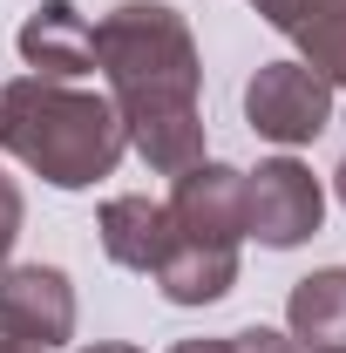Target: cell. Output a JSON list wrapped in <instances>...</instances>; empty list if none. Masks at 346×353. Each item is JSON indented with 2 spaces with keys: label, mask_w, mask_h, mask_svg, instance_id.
I'll list each match as a JSON object with an SVG mask.
<instances>
[{
  "label": "cell",
  "mask_w": 346,
  "mask_h": 353,
  "mask_svg": "<svg viewBox=\"0 0 346 353\" xmlns=\"http://www.w3.org/2000/svg\"><path fill=\"white\" fill-rule=\"evenodd\" d=\"M21 224H28V197H21V183L0 170V272L14 259V238H21Z\"/></svg>",
  "instance_id": "12"
},
{
  "label": "cell",
  "mask_w": 346,
  "mask_h": 353,
  "mask_svg": "<svg viewBox=\"0 0 346 353\" xmlns=\"http://www.w3.org/2000/svg\"><path fill=\"white\" fill-rule=\"evenodd\" d=\"M0 150L54 190H88V183L116 176L130 136H123V116L109 95L48 82V75H21L0 88Z\"/></svg>",
  "instance_id": "2"
},
{
  "label": "cell",
  "mask_w": 346,
  "mask_h": 353,
  "mask_svg": "<svg viewBox=\"0 0 346 353\" xmlns=\"http://www.w3.org/2000/svg\"><path fill=\"white\" fill-rule=\"evenodd\" d=\"M305 353H346V347H305Z\"/></svg>",
  "instance_id": "18"
},
{
  "label": "cell",
  "mask_w": 346,
  "mask_h": 353,
  "mask_svg": "<svg viewBox=\"0 0 346 353\" xmlns=\"http://www.w3.org/2000/svg\"><path fill=\"white\" fill-rule=\"evenodd\" d=\"M95 68L109 82V102L123 116L130 150L156 176H183L204 163V116H197V34L163 0H123L95 21Z\"/></svg>",
  "instance_id": "1"
},
{
  "label": "cell",
  "mask_w": 346,
  "mask_h": 353,
  "mask_svg": "<svg viewBox=\"0 0 346 353\" xmlns=\"http://www.w3.org/2000/svg\"><path fill=\"white\" fill-rule=\"evenodd\" d=\"M170 353H231V347H224V340H176Z\"/></svg>",
  "instance_id": "14"
},
{
  "label": "cell",
  "mask_w": 346,
  "mask_h": 353,
  "mask_svg": "<svg viewBox=\"0 0 346 353\" xmlns=\"http://www.w3.org/2000/svg\"><path fill=\"white\" fill-rule=\"evenodd\" d=\"M224 347L231 353H299V340L278 333V326H238V333H224Z\"/></svg>",
  "instance_id": "13"
},
{
  "label": "cell",
  "mask_w": 346,
  "mask_h": 353,
  "mask_svg": "<svg viewBox=\"0 0 346 353\" xmlns=\"http://www.w3.org/2000/svg\"><path fill=\"white\" fill-rule=\"evenodd\" d=\"M95 231H102V252L123 272H156L170 252V211L156 197H109Z\"/></svg>",
  "instance_id": "8"
},
{
  "label": "cell",
  "mask_w": 346,
  "mask_h": 353,
  "mask_svg": "<svg viewBox=\"0 0 346 353\" xmlns=\"http://www.w3.org/2000/svg\"><path fill=\"white\" fill-rule=\"evenodd\" d=\"M319 218H326V190L305 163L272 157L258 170H245V238H258L272 252H292L319 231Z\"/></svg>",
  "instance_id": "4"
},
{
  "label": "cell",
  "mask_w": 346,
  "mask_h": 353,
  "mask_svg": "<svg viewBox=\"0 0 346 353\" xmlns=\"http://www.w3.org/2000/svg\"><path fill=\"white\" fill-rule=\"evenodd\" d=\"M82 353H143V347H123V340H95V347H82Z\"/></svg>",
  "instance_id": "15"
},
{
  "label": "cell",
  "mask_w": 346,
  "mask_h": 353,
  "mask_svg": "<svg viewBox=\"0 0 346 353\" xmlns=\"http://www.w3.org/2000/svg\"><path fill=\"white\" fill-rule=\"evenodd\" d=\"M0 333L28 353H54L75 340V285L61 265H7L0 272Z\"/></svg>",
  "instance_id": "6"
},
{
  "label": "cell",
  "mask_w": 346,
  "mask_h": 353,
  "mask_svg": "<svg viewBox=\"0 0 346 353\" xmlns=\"http://www.w3.org/2000/svg\"><path fill=\"white\" fill-rule=\"evenodd\" d=\"M333 190H340V204H346V157H340V170H333Z\"/></svg>",
  "instance_id": "16"
},
{
  "label": "cell",
  "mask_w": 346,
  "mask_h": 353,
  "mask_svg": "<svg viewBox=\"0 0 346 353\" xmlns=\"http://www.w3.org/2000/svg\"><path fill=\"white\" fill-rule=\"evenodd\" d=\"M258 7L265 28H278V34H299L305 21H319V14H333V7H346V0H252Z\"/></svg>",
  "instance_id": "11"
},
{
  "label": "cell",
  "mask_w": 346,
  "mask_h": 353,
  "mask_svg": "<svg viewBox=\"0 0 346 353\" xmlns=\"http://www.w3.org/2000/svg\"><path fill=\"white\" fill-rule=\"evenodd\" d=\"M0 353H28V347H21V340H7V333H0Z\"/></svg>",
  "instance_id": "17"
},
{
  "label": "cell",
  "mask_w": 346,
  "mask_h": 353,
  "mask_svg": "<svg viewBox=\"0 0 346 353\" xmlns=\"http://www.w3.org/2000/svg\"><path fill=\"white\" fill-rule=\"evenodd\" d=\"M170 211V245H204V252H238L245 245V170L231 163H190L163 197Z\"/></svg>",
  "instance_id": "3"
},
{
  "label": "cell",
  "mask_w": 346,
  "mask_h": 353,
  "mask_svg": "<svg viewBox=\"0 0 346 353\" xmlns=\"http://www.w3.org/2000/svg\"><path fill=\"white\" fill-rule=\"evenodd\" d=\"M285 326L305 347H346V265L305 272L285 299Z\"/></svg>",
  "instance_id": "9"
},
{
  "label": "cell",
  "mask_w": 346,
  "mask_h": 353,
  "mask_svg": "<svg viewBox=\"0 0 346 353\" xmlns=\"http://www.w3.org/2000/svg\"><path fill=\"white\" fill-rule=\"evenodd\" d=\"M245 123L265 143L299 150L312 136H326V123H333V88L319 82L305 61H265L258 75L245 82Z\"/></svg>",
  "instance_id": "5"
},
{
  "label": "cell",
  "mask_w": 346,
  "mask_h": 353,
  "mask_svg": "<svg viewBox=\"0 0 346 353\" xmlns=\"http://www.w3.org/2000/svg\"><path fill=\"white\" fill-rule=\"evenodd\" d=\"M14 41H21V61L34 75H48V82H75V75L95 68V21H88L82 7H68V0L34 7Z\"/></svg>",
  "instance_id": "7"
},
{
  "label": "cell",
  "mask_w": 346,
  "mask_h": 353,
  "mask_svg": "<svg viewBox=\"0 0 346 353\" xmlns=\"http://www.w3.org/2000/svg\"><path fill=\"white\" fill-rule=\"evenodd\" d=\"M292 41H299V61H305L326 88H346V7L319 14V21H305Z\"/></svg>",
  "instance_id": "10"
}]
</instances>
